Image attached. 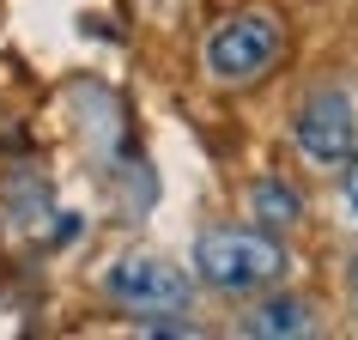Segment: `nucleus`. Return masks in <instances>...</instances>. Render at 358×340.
Wrapping results in <instances>:
<instances>
[{
	"label": "nucleus",
	"mask_w": 358,
	"mask_h": 340,
	"mask_svg": "<svg viewBox=\"0 0 358 340\" xmlns=\"http://www.w3.org/2000/svg\"><path fill=\"white\" fill-rule=\"evenodd\" d=\"M194 274L213 285V292H267V285L285 274V249L267 237V231H207L194 243Z\"/></svg>",
	"instance_id": "f257e3e1"
},
{
	"label": "nucleus",
	"mask_w": 358,
	"mask_h": 340,
	"mask_svg": "<svg viewBox=\"0 0 358 340\" xmlns=\"http://www.w3.org/2000/svg\"><path fill=\"white\" fill-rule=\"evenodd\" d=\"M280 19H267V13H243V19H231L219 37L207 43V73L219 85H255V79L280 61Z\"/></svg>",
	"instance_id": "f03ea898"
},
{
	"label": "nucleus",
	"mask_w": 358,
	"mask_h": 340,
	"mask_svg": "<svg viewBox=\"0 0 358 340\" xmlns=\"http://www.w3.org/2000/svg\"><path fill=\"white\" fill-rule=\"evenodd\" d=\"M103 292H110L122 310H134V316H176V310H189V298H194L189 274L158 262V255H128V262H115L110 274H103Z\"/></svg>",
	"instance_id": "7ed1b4c3"
},
{
	"label": "nucleus",
	"mask_w": 358,
	"mask_h": 340,
	"mask_svg": "<svg viewBox=\"0 0 358 340\" xmlns=\"http://www.w3.org/2000/svg\"><path fill=\"white\" fill-rule=\"evenodd\" d=\"M292 134H298V152H303V158H316V164H346L352 146H358V104L346 92L303 97Z\"/></svg>",
	"instance_id": "20e7f679"
},
{
	"label": "nucleus",
	"mask_w": 358,
	"mask_h": 340,
	"mask_svg": "<svg viewBox=\"0 0 358 340\" xmlns=\"http://www.w3.org/2000/svg\"><path fill=\"white\" fill-rule=\"evenodd\" d=\"M237 328L249 340H303V334H316V310L303 298H262Z\"/></svg>",
	"instance_id": "39448f33"
},
{
	"label": "nucleus",
	"mask_w": 358,
	"mask_h": 340,
	"mask_svg": "<svg viewBox=\"0 0 358 340\" xmlns=\"http://www.w3.org/2000/svg\"><path fill=\"white\" fill-rule=\"evenodd\" d=\"M249 213H255L262 225L280 231V225H292V219L303 213V201L285 189V183H273V176H267V183H255V189H249Z\"/></svg>",
	"instance_id": "423d86ee"
},
{
	"label": "nucleus",
	"mask_w": 358,
	"mask_h": 340,
	"mask_svg": "<svg viewBox=\"0 0 358 340\" xmlns=\"http://www.w3.org/2000/svg\"><path fill=\"white\" fill-rule=\"evenodd\" d=\"M346 201H352V213H358V152L346 158Z\"/></svg>",
	"instance_id": "0eeeda50"
},
{
	"label": "nucleus",
	"mask_w": 358,
	"mask_h": 340,
	"mask_svg": "<svg viewBox=\"0 0 358 340\" xmlns=\"http://www.w3.org/2000/svg\"><path fill=\"white\" fill-rule=\"evenodd\" d=\"M352 298H358V262H352Z\"/></svg>",
	"instance_id": "6e6552de"
}]
</instances>
